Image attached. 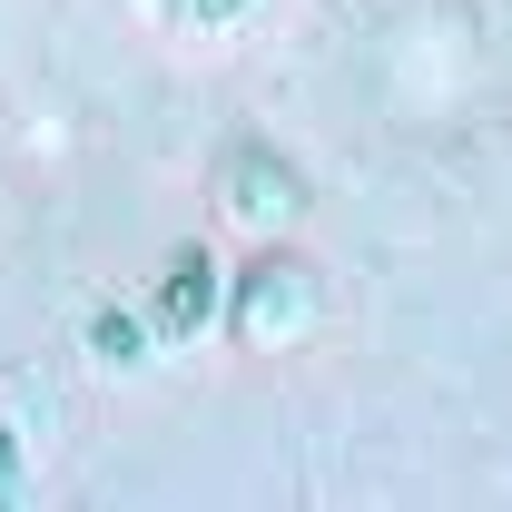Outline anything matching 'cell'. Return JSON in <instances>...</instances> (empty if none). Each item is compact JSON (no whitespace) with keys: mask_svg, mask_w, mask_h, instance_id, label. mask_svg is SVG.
<instances>
[{"mask_svg":"<svg viewBox=\"0 0 512 512\" xmlns=\"http://www.w3.org/2000/svg\"><path fill=\"white\" fill-rule=\"evenodd\" d=\"M217 306H227L217 256H207V247H178V256H168V276H158V335H197Z\"/></svg>","mask_w":512,"mask_h":512,"instance_id":"cell-3","label":"cell"},{"mask_svg":"<svg viewBox=\"0 0 512 512\" xmlns=\"http://www.w3.org/2000/svg\"><path fill=\"white\" fill-rule=\"evenodd\" d=\"M89 355H99V365H119V375H138V365H148V316L99 306V316H89Z\"/></svg>","mask_w":512,"mask_h":512,"instance_id":"cell-4","label":"cell"},{"mask_svg":"<svg viewBox=\"0 0 512 512\" xmlns=\"http://www.w3.org/2000/svg\"><path fill=\"white\" fill-rule=\"evenodd\" d=\"M10 473H20V434L0 424V493H10Z\"/></svg>","mask_w":512,"mask_h":512,"instance_id":"cell-6","label":"cell"},{"mask_svg":"<svg viewBox=\"0 0 512 512\" xmlns=\"http://www.w3.org/2000/svg\"><path fill=\"white\" fill-rule=\"evenodd\" d=\"M217 207L256 227V237H286L296 217H306V178L276 158V148H227V168H217Z\"/></svg>","mask_w":512,"mask_h":512,"instance_id":"cell-2","label":"cell"},{"mask_svg":"<svg viewBox=\"0 0 512 512\" xmlns=\"http://www.w3.org/2000/svg\"><path fill=\"white\" fill-rule=\"evenodd\" d=\"M227 325H237L247 355H296V345L325 325V266L266 237V256L227 286Z\"/></svg>","mask_w":512,"mask_h":512,"instance_id":"cell-1","label":"cell"},{"mask_svg":"<svg viewBox=\"0 0 512 512\" xmlns=\"http://www.w3.org/2000/svg\"><path fill=\"white\" fill-rule=\"evenodd\" d=\"M168 10H178V20H237L247 0H168Z\"/></svg>","mask_w":512,"mask_h":512,"instance_id":"cell-5","label":"cell"}]
</instances>
